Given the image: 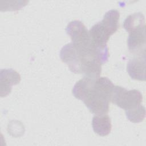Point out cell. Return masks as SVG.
<instances>
[{
  "label": "cell",
  "mask_w": 146,
  "mask_h": 146,
  "mask_svg": "<svg viewBox=\"0 0 146 146\" xmlns=\"http://www.w3.org/2000/svg\"><path fill=\"white\" fill-rule=\"evenodd\" d=\"M107 45L77 46L71 42L65 44L60 51L61 60L70 71L84 76L98 78L102 72V65L108 60Z\"/></svg>",
  "instance_id": "obj_1"
},
{
  "label": "cell",
  "mask_w": 146,
  "mask_h": 146,
  "mask_svg": "<svg viewBox=\"0 0 146 146\" xmlns=\"http://www.w3.org/2000/svg\"><path fill=\"white\" fill-rule=\"evenodd\" d=\"M107 77L84 76L74 85L72 92L81 100L89 111L95 115L107 114L114 87Z\"/></svg>",
  "instance_id": "obj_2"
},
{
  "label": "cell",
  "mask_w": 146,
  "mask_h": 146,
  "mask_svg": "<svg viewBox=\"0 0 146 146\" xmlns=\"http://www.w3.org/2000/svg\"><path fill=\"white\" fill-rule=\"evenodd\" d=\"M120 13L117 10L108 11L103 19L95 24L89 30L92 40L98 45H106L110 37L119 27Z\"/></svg>",
  "instance_id": "obj_3"
},
{
  "label": "cell",
  "mask_w": 146,
  "mask_h": 146,
  "mask_svg": "<svg viewBox=\"0 0 146 146\" xmlns=\"http://www.w3.org/2000/svg\"><path fill=\"white\" fill-rule=\"evenodd\" d=\"M143 96L139 90H127L121 86H114L111 102L125 111L141 104Z\"/></svg>",
  "instance_id": "obj_4"
},
{
  "label": "cell",
  "mask_w": 146,
  "mask_h": 146,
  "mask_svg": "<svg viewBox=\"0 0 146 146\" xmlns=\"http://www.w3.org/2000/svg\"><path fill=\"white\" fill-rule=\"evenodd\" d=\"M145 26L129 33L127 46L132 54L137 55H145Z\"/></svg>",
  "instance_id": "obj_5"
},
{
  "label": "cell",
  "mask_w": 146,
  "mask_h": 146,
  "mask_svg": "<svg viewBox=\"0 0 146 146\" xmlns=\"http://www.w3.org/2000/svg\"><path fill=\"white\" fill-rule=\"evenodd\" d=\"M21 76L15 70L9 69H1L0 71L1 96H6L10 93L12 86L19 83Z\"/></svg>",
  "instance_id": "obj_6"
},
{
  "label": "cell",
  "mask_w": 146,
  "mask_h": 146,
  "mask_svg": "<svg viewBox=\"0 0 146 146\" xmlns=\"http://www.w3.org/2000/svg\"><path fill=\"white\" fill-rule=\"evenodd\" d=\"M127 71L134 80H145V55L138 56L130 59L127 65Z\"/></svg>",
  "instance_id": "obj_7"
},
{
  "label": "cell",
  "mask_w": 146,
  "mask_h": 146,
  "mask_svg": "<svg viewBox=\"0 0 146 146\" xmlns=\"http://www.w3.org/2000/svg\"><path fill=\"white\" fill-rule=\"evenodd\" d=\"M92 125L94 131L101 136L108 135L112 129L111 121L107 114L95 115L92 119Z\"/></svg>",
  "instance_id": "obj_8"
},
{
  "label": "cell",
  "mask_w": 146,
  "mask_h": 146,
  "mask_svg": "<svg viewBox=\"0 0 146 146\" xmlns=\"http://www.w3.org/2000/svg\"><path fill=\"white\" fill-rule=\"evenodd\" d=\"M144 26V16L141 13H135L128 15L123 23V27L128 33Z\"/></svg>",
  "instance_id": "obj_9"
},
{
  "label": "cell",
  "mask_w": 146,
  "mask_h": 146,
  "mask_svg": "<svg viewBox=\"0 0 146 146\" xmlns=\"http://www.w3.org/2000/svg\"><path fill=\"white\" fill-rule=\"evenodd\" d=\"M125 111L127 119L132 123H137L141 122L145 116V108L141 104Z\"/></svg>",
  "instance_id": "obj_10"
}]
</instances>
